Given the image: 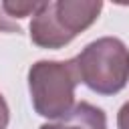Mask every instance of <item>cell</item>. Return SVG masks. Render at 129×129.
<instances>
[{"label": "cell", "mask_w": 129, "mask_h": 129, "mask_svg": "<svg viewBox=\"0 0 129 129\" xmlns=\"http://www.w3.org/2000/svg\"><path fill=\"white\" fill-rule=\"evenodd\" d=\"M101 0H56L40 2L30 20V40L40 48H62L85 32L101 14Z\"/></svg>", "instance_id": "1"}, {"label": "cell", "mask_w": 129, "mask_h": 129, "mask_svg": "<svg viewBox=\"0 0 129 129\" xmlns=\"http://www.w3.org/2000/svg\"><path fill=\"white\" fill-rule=\"evenodd\" d=\"M79 81L97 95H117L129 81V48L121 38L101 36L75 58Z\"/></svg>", "instance_id": "2"}, {"label": "cell", "mask_w": 129, "mask_h": 129, "mask_svg": "<svg viewBox=\"0 0 129 129\" xmlns=\"http://www.w3.org/2000/svg\"><path fill=\"white\" fill-rule=\"evenodd\" d=\"M75 60H36L28 69V91L32 109L44 119H62L75 109L79 85Z\"/></svg>", "instance_id": "3"}, {"label": "cell", "mask_w": 129, "mask_h": 129, "mask_svg": "<svg viewBox=\"0 0 129 129\" xmlns=\"http://www.w3.org/2000/svg\"><path fill=\"white\" fill-rule=\"evenodd\" d=\"M38 129H107V115L103 109L81 101L69 115L52 123H42Z\"/></svg>", "instance_id": "4"}, {"label": "cell", "mask_w": 129, "mask_h": 129, "mask_svg": "<svg viewBox=\"0 0 129 129\" xmlns=\"http://www.w3.org/2000/svg\"><path fill=\"white\" fill-rule=\"evenodd\" d=\"M40 2H2L0 8L6 12L8 18H24V16H32L38 10Z\"/></svg>", "instance_id": "5"}, {"label": "cell", "mask_w": 129, "mask_h": 129, "mask_svg": "<svg viewBox=\"0 0 129 129\" xmlns=\"http://www.w3.org/2000/svg\"><path fill=\"white\" fill-rule=\"evenodd\" d=\"M0 32H16V34L22 32V28H20L14 20H10V18L4 14L2 8H0Z\"/></svg>", "instance_id": "6"}, {"label": "cell", "mask_w": 129, "mask_h": 129, "mask_svg": "<svg viewBox=\"0 0 129 129\" xmlns=\"http://www.w3.org/2000/svg\"><path fill=\"white\" fill-rule=\"evenodd\" d=\"M117 129H129V101L123 103L117 113Z\"/></svg>", "instance_id": "7"}, {"label": "cell", "mask_w": 129, "mask_h": 129, "mask_svg": "<svg viewBox=\"0 0 129 129\" xmlns=\"http://www.w3.org/2000/svg\"><path fill=\"white\" fill-rule=\"evenodd\" d=\"M8 121H10V109H8L6 99L0 93V129H6L8 127Z\"/></svg>", "instance_id": "8"}]
</instances>
